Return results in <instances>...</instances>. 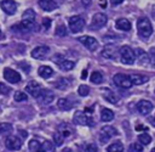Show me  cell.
Here are the masks:
<instances>
[{
    "label": "cell",
    "instance_id": "cell-11",
    "mask_svg": "<svg viewBox=\"0 0 155 152\" xmlns=\"http://www.w3.org/2000/svg\"><path fill=\"white\" fill-rule=\"evenodd\" d=\"M4 78L12 83V84H16V83H19L21 81V74L18 72H16L15 69L12 68H5L4 69Z\"/></svg>",
    "mask_w": 155,
    "mask_h": 152
},
{
    "label": "cell",
    "instance_id": "cell-2",
    "mask_svg": "<svg viewBox=\"0 0 155 152\" xmlns=\"http://www.w3.org/2000/svg\"><path fill=\"white\" fill-rule=\"evenodd\" d=\"M119 52H120V61L124 64H133L134 63L136 55H134V51L130 46H127V45L122 46Z\"/></svg>",
    "mask_w": 155,
    "mask_h": 152
},
{
    "label": "cell",
    "instance_id": "cell-51",
    "mask_svg": "<svg viewBox=\"0 0 155 152\" xmlns=\"http://www.w3.org/2000/svg\"><path fill=\"white\" fill-rule=\"evenodd\" d=\"M62 152H73V151H71L70 148H68V147H67V148H64V150H63Z\"/></svg>",
    "mask_w": 155,
    "mask_h": 152
},
{
    "label": "cell",
    "instance_id": "cell-18",
    "mask_svg": "<svg viewBox=\"0 0 155 152\" xmlns=\"http://www.w3.org/2000/svg\"><path fill=\"white\" fill-rule=\"evenodd\" d=\"M38 4H39V6H40L44 11H47V12L56 10L57 6H58L54 0H39Z\"/></svg>",
    "mask_w": 155,
    "mask_h": 152
},
{
    "label": "cell",
    "instance_id": "cell-47",
    "mask_svg": "<svg viewBox=\"0 0 155 152\" xmlns=\"http://www.w3.org/2000/svg\"><path fill=\"white\" fill-rule=\"evenodd\" d=\"M136 130H147V126H144V125H137L136 126Z\"/></svg>",
    "mask_w": 155,
    "mask_h": 152
},
{
    "label": "cell",
    "instance_id": "cell-45",
    "mask_svg": "<svg viewBox=\"0 0 155 152\" xmlns=\"http://www.w3.org/2000/svg\"><path fill=\"white\" fill-rule=\"evenodd\" d=\"M122 1H124V0H110L111 5H114V6H116V5H120Z\"/></svg>",
    "mask_w": 155,
    "mask_h": 152
},
{
    "label": "cell",
    "instance_id": "cell-8",
    "mask_svg": "<svg viewBox=\"0 0 155 152\" xmlns=\"http://www.w3.org/2000/svg\"><path fill=\"white\" fill-rule=\"evenodd\" d=\"M13 29L22 32V33H29L36 29V24L34 23V21H28V19H23L19 24H16L13 27Z\"/></svg>",
    "mask_w": 155,
    "mask_h": 152
},
{
    "label": "cell",
    "instance_id": "cell-26",
    "mask_svg": "<svg viewBox=\"0 0 155 152\" xmlns=\"http://www.w3.org/2000/svg\"><path fill=\"white\" fill-rule=\"evenodd\" d=\"M57 107H58L61 111H69V109H71L73 105H71L67 98H59V100L57 101Z\"/></svg>",
    "mask_w": 155,
    "mask_h": 152
},
{
    "label": "cell",
    "instance_id": "cell-44",
    "mask_svg": "<svg viewBox=\"0 0 155 152\" xmlns=\"http://www.w3.org/2000/svg\"><path fill=\"white\" fill-rule=\"evenodd\" d=\"M42 26H44L45 29H48L51 27V19L50 18H44L42 19Z\"/></svg>",
    "mask_w": 155,
    "mask_h": 152
},
{
    "label": "cell",
    "instance_id": "cell-14",
    "mask_svg": "<svg viewBox=\"0 0 155 152\" xmlns=\"http://www.w3.org/2000/svg\"><path fill=\"white\" fill-rule=\"evenodd\" d=\"M153 109V103L148 100H140L138 103H137V111L142 114V116H147L151 112Z\"/></svg>",
    "mask_w": 155,
    "mask_h": 152
},
{
    "label": "cell",
    "instance_id": "cell-15",
    "mask_svg": "<svg viewBox=\"0 0 155 152\" xmlns=\"http://www.w3.org/2000/svg\"><path fill=\"white\" fill-rule=\"evenodd\" d=\"M0 6H1L2 11L6 12L7 15H13L17 10V4L13 0H2L0 2Z\"/></svg>",
    "mask_w": 155,
    "mask_h": 152
},
{
    "label": "cell",
    "instance_id": "cell-17",
    "mask_svg": "<svg viewBox=\"0 0 155 152\" xmlns=\"http://www.w3.org/2000/svg\"><path fill=\"white\" fill-rule=\"evenodd\" d=\"M134 55H136V58L138 60V62L140 64H148V63H150L149 54H147L143 49H136L134 50Z\"/></svg>",
    "mask_w": 155,
    "mask_h": 152
},
{
    "label": "cell",
    "instance_id": "cell-24",
    "mask_svg": "<svg viewBox=\"0 0 155 152\" xmlns=\"http://www.w3.org/2000/svg\"><path fill=\"white\" fill-rule=\"evenodd\" d=\"M54 148H56V145L52 141L46 140V141L41 142V147H40L39 152H54Z\"/></svg>",
    "mask_w": 155,
    "mask_h": 152
},
{
    "label": "cell",
    "instance_id": "cell-5",
    "mask_svg": "<svg viewBox=\"0 0 155 152\" xmlns=\"http://www.w3.org/2000/svg\"><path fill=\"white\" fill-rule=\"evenodd\" d=\"M73 120H74L75 124H80V125H90V126L93 125L92 118L90 116H87L85 112H81V111L75 112V114L73 117Z\"/></svg>",
    "mask_w": 155,
    "mask_h": 152
},
{
    "label": "cell",
    "instance_id": "cell-33",
    "mask_svg": "<svg viewBox=\"0 0 155 152\" xmlns=\"http://www.w3.org/2000/svg\"><path fill=\"white\" fill-rule=\"evenodd\" d=\"M91 81L92 83H94V84H99V83H102L103 81V75H102V73L101 72H93L92 74H91Z\"/></svg>",
    "mask_w": 155,
    "mask_h": 152
},
{
    "label": "cell",
    "instance_id": "cell-34",
    "mask_svg": "<svg viewBox=\"0 0 155 152\" xmlns=\"http://www.w3.org/2000/svg\"><path fill=\"white\" fill-rule=\"evenodd\" d=\"M34 18H35V12H34V10L28 9V10H25V11L23 12V19L34 21Z\"/></svg>",
    "mask_w": 155,
    "mask_h": 152
},
{
    "label": "cell",
    "instance_id": "cell-40",
    "mask_svg": "<svg viewBox=\"0 0 155 152\" xmlns=\"http://www.w3.org/2000/svg\"><path fill=\"white\" fill-rule=\"evenodd\" d=\"M130 151L131 152H142L143 151V145L139 142H134L130 146Z\"/></svg>",
    "mask_w": 155,
    "mask_h": 152
},
{
    "label": "cell",
    "instance_id": "cell-19",
    "mask_svg": "<svg viewBox=\"0 0 155 152\" xmlns=\"http://www.w3.org/2000/svg\"><path fill=\"white\" fill-rule=\"evenodd\" d=\"M116 51L117 49L113 45V44H108L104 46V49L102 50V56L104 58H114L115 55H116Z\"/></svg>",
    "mask_w": 155,
    "mask_h": 152
},
{
    "label": "cell",
    "instance_id": "cell-13",
    "mask_svg": "<svg viewBox=\"0 0 155 152\" xmlns=\"http://www.w3.org/2000/svg\"><path fill=\"white\" fill-rule=\"evenodd\" d=\"M53 98H54L53 94H52L51 91L46 90V89H41L40 92H39V95H38V97H36V100H38L39 102L44 103V105L51 103V102L53 101Z\"/></svg>",
    "mask_w": 155,
    "mask_h": 152
},
{
    "label": "cell",
    "instance_id": "cell-21",
    "mask_svg": "<svg viewBox=\"0 0 155 152\" xmlns=\"http://www.w3.org/2000/svg\"><path fill=\"white\" fill-rule=\"evenodd\" d=\"M115 26H116L117 29L124 30V32H128V30L131 29V27H132V26H131V22H130L128 19H126V18H119V19L116 21Z\"/></svg>",
    "mask_w": 155,
    "mask_h": 152
},
{
    "label": "cell",
    "instance_id": "cell-53",
    "mask_svg": "<svg viewBox=\"0 0 155 152\" xmlns=\"http://www.w3.org/2000/svg\"><path fill=\"white\" fill-rule=\"evenodd\" d=\"M151 152H155V147H154V148H153V150H151Z\"/></svg>",
    "mask_w": 155,
    "mask_h": 152
},
{
    "label": "cell",
    "instance_id": "cell-35",
    "mask_svg": "<svg viewBox=\"0 0 155 152\" xmlns=\"http://www.w3.org/2000/svg\"><path fill=\"white\" fill-rule=\"evenodd\" d=\"M63 139H64V137H63V135H62L59 131H57V133L53 134V142H54L56 146H62Z\"/></svg>",
    "mask_w": 155,
    "mask_h": 152
},
{
    "label": "cell",
    "instance_id": "cell-9",
    "mask_svg": "<svg viewBox=\"0 0 155 152\" xmlns=\"http://www.w3.org/2000/svg\"><path fill=\"white\" fill-rule=\"evenodd\" d=\"M5 146L7 150H11V151H18L21 150L22 147V142L21 140L17 137V136H13V135H10L5 139Z\"/></svg>",
    "mask_w": 155,
    "mask_h": 152
},
{
    "label": "cell",
    "instance_id": "cell-3",
    "mask_svg": "<svg viewBox=\"0 0 155 152\" xmlns=\"http://www.w3.org/2000/svg\"><path fill=\"white\" fill-rule=\"evenodd\" d=\"M69 28L73 33H79L85 28V19L81 16H71L68 19Z\"/></svg>",
    "mask_w": 155,
    "mask_h": 152
},
{
    "label": "cell",
    "instance_id": "cell-6",
    "mask_svg": "<svg viewBox=\"0 0 155 152\" xmlns=\"http://www.w3.org/2000/svg\"><path fill=\"white\" fill-rule=\"evenodd\" d=\"M113 81L115 85L120 86V88H124V89H128L132 86V83L130 80V77L126 75V74H121V73H117L113 77Z\"/></svg>",
    "mask_w": 155,
    "mask_h": 152
},
{
    "label": "cell",
    "instance_id": "cell-42",
    "mask_svg": "<svg viewBox=\"0 0 155 152\" xmlns=\"http://www.w3.org/2000/svg\"><path fill=\"white\" fill-rule=\"evenodd\" d=\"M85 152H98L97 145H96V143H90V145H87L86 148H85Z\"/></svg>",
    "mask_w": 155,
    "mask_h": 152
},
{
    "label": "cell",
    "instance_id": "cell-41",
    "mask_svg": "<svg viewBox=\"0 0 155 152\" xmlns=\"http://www.w3.org/2000/svg\"><path fill=\"white\" fill-rule=\"evenodd\" d=\"M10 91H11V88H10L8 85H6V84H4V83H0V94H2V95H8Z\"/></svg>",
    "mask_w": 155,
    "mask_h": 152
},
{
    "label": "cell",
    "instance_id": "cell-12",
    "mask_svg": "<svg viewBox=\"0 0 155 152\" xmlns=\"http://www.w3.org/2000/svg\"><path fill=\"white\" fill-rule=\"evenodd\" d=\"M48 52H50V47L47 45H39L35 49H33L31 56L36 60H41V58H45Z\"/></svg>",
    "mask_w": 155,
    "mask_h": 152
},
{
    "label": "cell",
    "instance_id": "cell-49",
    "mask_svg": "<svg viewBox=\"0 0 155 152\" xmlns=\"http://www.w3.org/2000/svg\"><path fill=\"white\" fill-rule=\"evenodd\" d=\"M86 73H87V71H86V69H84V71H82V75H81V78H82V79H85V78H86Z\"/></svg>",
    "mask_w": 155,
    "mask_h": 152
},
{
    "label": "cell",
    "instance_id": "cell-46",
    "mask_svg": "<svg viewBox=\"0 0 155 152\" xmlns=\"http://www.w3.org/2000/svg\"><path fill=\"white\" fill-rule=\"evenodd\" d=\"M99 5H101L102 9H105L107 7V0H101L99 1Z\"/></svg>",
    "mask_w": 155,
    "mask_h": 152
},
{
    "label": "cell",
    "instance_id": "cell-36",
    "mask_svg": "<svg viewBox=\"0 0 155 152\" xmlns=\"http://www.w3.org/2000/svg\"><path fill=\"white\" fill-rule=\"evenodd\" d=\"M54 34H56L57 36H65V35H67V27H65V26H63V24L57 26Z\"/></svg>",
    "mask_w": 155,
    "mask_h": 152
},
{
    "label": "cell",
    "instance_id": "cell-48",
    "mask_svg": "<svg viewBox=\"0 0 155 152\" xmlns=\"http://www.w3.org/2000/svg\"><path fill=\"white\" fill-rule=\"evenodd\" d=\"M81 1H82V4H84L85 6H87V5L91 4V0H81Z\"/></svg>",
    "mask_w": 155,
    "mask_h": 152
},
{
    "label": "cell",
    "instance_id": "cell-32",
    "mask_svg": "<svg viewBox=\"0 0 155 152\" xmlns=\"http://www.w3.org/2000/svg\"><path fill=\"white\" fill-rule=\"evenodd\" d=\"M138 141H139V143H142V145H149V143L151 142V136H150L149 134H147V133L139 134V135H138Z\"/></svg>",
    "mask_w": 155,
    "mask_h": 152
},
{
    "label": "cell",
    "instance_id": "cell-50",
    "mask_svg": "<svg viewBox=\"0 0 155 152\" xmlns=\"http://www.w3.org/2000/svg\"><path fill=\"white\" fill-rule=\"evenodd\" d=\"M19 133H21V135H22V137H27V133H25L24 130H21Z\"/></svg>",
    "mask_w": 155,
    "mask_h": 152
},
{
    "label": "cell",
    "instance_id": "cell-22",
    "mask_svg": "<svg viewBox=\"0 0 155 152\" xmlns=\"http://www.w3.org/2000/svg\"><path fill=\"white\" fill-rule=\"evenodd\" d=\"M38 73H39V75H40L41 78L47 79V78H50V77L53 74V69H52L51 67H48V66H41V67H39Z\"/></svg>",
    "mask_w": 155,
    "mask_h": 152
},
{
    "label": "cell",
    "instance_id": "cell-28",
    "mask_svg": "<svg viewBox=\"0 0 155 152\" xmlns=\"http://www.w3.org/2000/svg\"><path fill=\"white\" fill-rule=\"evenodd\" d=\"M107 152H124V145H122L120 141L113 142L111 145L108 146Z\"/></svg>",
    "mask_w": 155,
    "mask_h": 152
},
{
    "label": "cell",
    "instance_id": "cell-4",
    "mask_svg": "<svg viewBox=\"0 0 155 152\" xmlns=\"http://www.w3.org/2000/svg\"><path fill=\"white\" fill-rule=\"evenodd\" d=\"M119 133H117V130L114 128V126H110V125H105V126H103L102 129H101V133H99V141H101V143H105V142H108L113 136H116Z\"/></svg>",
    "mask_w": 155,
    "mask_h": 152
},
{
    "label": "cell",
    "instance_id": "cell-27",
    "mask_svg": "<svg viewBox=\"0 0 155 152\" xmlns=\"http://www.w3.org/2000/svg\"><path fill=\"white\" fill-rule=\"evenodd\" d=\"M58 131L63 135V137H68V136H70V135H71L73 129H71V126H69L68 124L63 123V124H61V125L58 126Z\"/></svg>",
    "mask_w": 155,
    "mask_h": 152
},
{
    "label": "cell",
    "instance_id": "cell-31",
    "mask_svg": "<svg viewBox=\"0 0 155 152\" xmlns=\"http://www.w3.org/2000/svg\"><path fill=\"white\" fill-rule=\"evenodd\" d=\"M28 147H29V150H30L31 152H39V151H40V147H41V143H40L36 139H33V140L29 141Z\"/></svg>",
    "mask_w": 155,
    "mask_h": 152
},
{
    "label": "cell",
    "instance_id": "cell-38",
    "mask_svg": "<svg viewBox=\"0 0 155 152\" xmlns=\"http://www.w3.org/2000/svg\"><path fill=\"white\" fill-rule=\"evenodd\" d=\"M11 130H12V125L10 123H1L0 124V134L11 133Z\"/></svg>",
    "mask_w": 155,
    "mask_h": 152
},
{
    "label": "cell",
    "instance_id": "cell-43",
    "mask_svg": "<svg viewBox=\"0 0 155 152\" xmlns=\"http://www.w3.org/2000/svg\"><path fill=\"white\" fill-rule=\"evenodd\" d=\"M149 58H150V63L155 67V49H151L149 52Z\"/></svg>",
    "mask_w": 155,
    "mask_h": 152
},
{
    "label": "cell",
    "instance_id": "cell-23",
    "mask_svg": "<svg viewBox=\"0 0 155 152\" xmlns=\"http://www.w3.org/2000/svg\"><path fill=\"white\" fill-rule=\"evenodd\" d=\"M103 96H104V98H105L108 102H110V103L116 105V103L119 102V96H117L115 92H113V91H110V90H108V89L104 90Z\"/></svg>",
    "mask_w": 155,
    "mask_h": 152
},
{
    "label": "cell",
    "instance_id": "cell-37",
    "mask_svg": "<svg viewBox=\"0 0 155 152\" xmlns=\"http://www.w3.org/2000/svg\"><path fill=\"white\" fill-rule=\"evenodd\" d=\"M15 100L17 101V102H22V101H27V98H28V96H27V94H24V92H22V91H16L15 92Z\"/></svg>",
    "mask_w": 155,
    "mask_h": 152
},
{
    "label": "cell",
    "instance_id": "cell-10",
    "mask_svg": "<svg viewBox=\"0 0 155 152\" xmlns=\"http://www.w3.org/2000/svg\"><path fill=\"white\" fill-rule=\"evenodd\" d=\"M79 41H80L86 49H88L90 51H94V50L98 47V41H97V39H94L93 36H88V35L80 36V38H79Z\"/></svg>",
    "mask_w": 155,
    "mask_h": 152
},
{
    "label": "cell",
    "instance_id": "cell-52",
    "mask_svg": "<svg viewBox=\"0 0 155 152\" xmlns=\"http://www.w3.org/2000/svg\"><path fill=\"white\" fill-rule=\"evenodd\" d=\"M4 39V34H2V32L0 30V40H2Z\"/></svg>",
    "mask_w": 155,
    "mask_h": 152
},
{
    "label": "cell",
    "instance_id": "cell-30",
    "mask_svg": "<svg viewBox=\"0 0 155 152\" xmlns=\"http://www.w3.org/2000/svg\"><path fill=\"white\" fill-rule=\"evenodd\" d=\"M69 83H70V80H68L67 78H61V79H58V80L54 83V86H56L57 89L64 90V89H67V88L69 86Z\"/></svg>",
    "mask_w": 155,
    "mask_h": 152
},
{
    "label": "cell",
    "instance_id": "cell-25",
    "mask_svg": "<svg viewBox=\"0 0 155 152\" xmlns=\"http://www.w3.org/2000/svg\"><path fill=\"white\" fill-rule=\"evenodd\" d=\"M101 119L103 122H110L114 119V112L109 108H103L101 112Z\"/></svg>",
    "mask_w": 155,
    "mask_h": 152
},
{
    "label": "cell",
    "instance_id": "cell-7",
    "mask_svg": "<svg viewBox=\"0 0 155 152\" xmlns=\"http://www.w3.org/2000/svg\"><path fill=\"white\" fill-rule=\"evenodd\" d=\"M108 22V17L104 13H94L91 21V26L93 29H101L103 28Z\"/></svg>",
    "mask_w": 155,
    "mask_h": 152
},
{
    "label": "cell",
    "instance_id": "cell-39",
    "mask_svg": "<svg viewBox=\"0 0 155 152\" xmlns=\"http://www.w3.org/2000/svg\"><path fill=\"white\" fill-rule=\"evenodd\" d=\"M88 92H90V88L87 86V85H80L79 86V89H78V94L80 95V96H87L88 95Z\"/></svg>",
    "mask_w": 155,
    "mask_h": 152
},
{
    "label": "cell",
    "instance_id": "cell-20",
    "mask_svg": "<svg viewBox=\"0 0 155 152\" xmlns=\"http://www.w3.org/2000/svg\"><path fill=\"white\" fill-rule=\"evenodd\" d=\"M128 77H130L132 85H142L149 80V78L147 75H143V74H130Z\"/></svg>",
    "mask_w": 155,
    "mask_h": 152
},
{
    "label": "cell",
    "instance_id": "cell-29",
    "mask_svg": "<svg viewBox=\"0 0 155 152\" xmlns=\"http://www.w3.org/2000/svg\"><path fill=\"white\" fill-rule=\"evenodd\" d=\"M59 64V68L62 71H71L75 67V62L74 61H69V60H63Z\"/></svg>",
    "mask_w": 155,
    "mask_h": 152
},
{
    "label": "cell",
    "instance_id": "cell-16",
    "mask_svg": "<svg viewBox=\"0 0 155 152\" xmlns=\"http://www.w3.org/2000/svg\"><path fill=\"white\" fill-rule=\"evenodd\" d=\"M42 88L40 86V84L38 83V81H35V80H31V81H29L28 83V85L25 86V90H27V92H29L33 97H38V95H39V92H40V90H41Z\"/></svg>",
    "mask_w": 155,
    "mask_h": 152
},
{
    "label": "cell",
    "instance_id": "cell-1",
    "mask_svg": "<svg viewBox=\"0 0 155 152\" xmlns=\"http://www.w3.org/2000/svg\"><path fill=\"white\" fill-rule=\"evenodd\" d=\"M137 29H138L139 36H142L143 39H148L153 34V26H151V23H150L148 17L138 18V21H137Z\"/></svg>",
    "mask_w": 155,
    "mask_h": 152
}]
</instances>
